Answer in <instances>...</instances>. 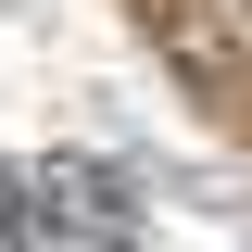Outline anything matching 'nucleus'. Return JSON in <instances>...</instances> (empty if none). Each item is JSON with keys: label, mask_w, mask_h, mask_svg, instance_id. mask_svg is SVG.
Masks as SVG:
<instances>
[{"label": "nucleus", "mask_w": 252, "mask_h": 252, "mask_svg": "<svg viewBox=\"0 0 252 252\" xmlns=\"http://www.w3.org/2000/svg\"><path fill=\"white\" fill-rule=\"evenodd\" d=\"M164 26H177V51L227 63V51H252V0H164Z\"/></svg>", "instance_id": "f257e3e1"}, {"label": "nucleus", "mask_w": 252, "mask_h": 252, "mask_svg": "<svg viewBox=\"0 0 252 252\" xmlns=\"http://www.w3.org/2000/svg\"><path fill=\"white\" fill-rule=\"evenodd\" d=\"M0 240H13V252H51V240H63V215H51V202H26L13 164H0Z\"/></svg>", "instance_id": "f03ea898"}]
</instances>
